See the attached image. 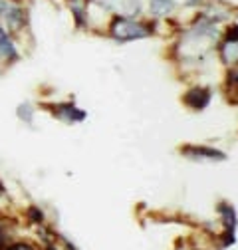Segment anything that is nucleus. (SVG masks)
<instances>
[{"mask_svg": "<svg viewBox=\"0 0 238 250\" xmlns=\"http://www.w3.org/2000/svg\"><path fill=\"white\" fill-rule=\"evenodd\" d=\"M68 8L79 28L87 24V0H68Z\"/></svg>", "mask_w": 238, "mask_h": 250, "instance_id": "7", "label": "nucleus"}, {"mask_svg": "<svg viewBox=\"0 0 238 250\" xmlns=\"http://www.w3.org/2000/svg\"><path fill=\"white\" fill-rule=\"evenodd\" d=\"M54 115L64 119L68 123H78V121H83L85 119V111L83 109H78L74 104H60V105H54L52 107Z\"/></svg>", "mask_w": 238, "mask_h": 250, "instance_id": "4", "label": "nucleus"}, {"mask_svg": "<svg viewBox=\"0 0 238 250\" xmlns=\"http://www.w3.org/2000/svg\"><path fill=\"white\" fill-rule=\"evenodd\" d=\"M218 212L224 216L226 230H230V232L234 234V229H236V214H234V208H232V207H226V205H220Z\"/></svg>", "mask_w": 238, "mask_h": 250, "instance_id": "9", "label": "nucleus"}, {"mask_svg": "<svg viewBox=\"0 0 238 250\" xmlns=\"http://www.w3.org/2000/svg\"><path fill=\"white\" fill-rule=\"evenodd\" d=\"M28 212H30V216H32L36 223H42V210H40V208H36V207H30V210H28Z\"/></svg>", "mask_w": 238, "mask_h": 250, "instance_id": "11", "label": "nucleus"}, {"mask_svg": "<svg viewBox=\"0 0 238 250\" xmlns=\"http://www.w3.org/2000/svg\"><path fill=\"white\" fill-rule=\"evenodd\" d=\"M6 250H34L30 244H26V242H18V244H12V246H8Z\"/></svg>", "mask_w": 238, "mask_h": 250, "instance_id": "13", "label": "nucleus"}, {"mask_svg": "<svg viewBox=\"0 0 238 250\" xmlns=\"http://www.w3.org/2000/svg\"><path fill=\"white\" fill-rule=\"evenodd\" d=\"M109 32L115 40L119 42H129V40H137V38H145L151 34V28L143 22H137L129 16H115L111 20Z\"/></svg>", "mask_w": 238, "mask_h": 250, "instance_id": "1", "label": "nucleus"}, {"mask_svg": "<svg viewBox=\"0 0 238 250\" xmlns=\"http://www.w3.org/2000/svg\"><path fill=\"white\" fill-rule=\"evenodd\" d=\"M183 155L187 157H193V159H226V155L217 151V149H208V147H198V145H191V147H185L183 149Z\"/></svg>", "mask_w": 238, "mask_h": 250, "instance_id": "6", "label": "nucleus"}, {"mask_svg": "<svg viewBox=\"0 0 238 250\" xmlns=\"http://www.w3.org/2000/svg\"><path fill=\"white\" fill-rule=\"evenodd\" d=\"M14 2H20V0H14Z\"/></svg>", "mask_w": 238, "mask_h": 250, "instance_id": "16", "label": "nucleus"}, {"mask_svg": "<svg viewBox=\"0 0 238 250\" xmlns=\"http://www.w3.org/2000/svg\"><path fill=\"white\" fill-rule=\"evenodd\" d=\"M0 22L8 30L12 36L22 34L24 28L28 26V10L24 8L22 2H14V0H6L2 14H0Z\"/></svg>", "mask_w": 238, "mask_h": 250, "instance_id": "2", "label": "nucleus"}, {"mask_svg": "<svg viewBox=\"0 0 238 250\" xmlns=\"http://www.w3.org/2000/svg\"><path fill=\"white\" fill-rule=\"evenodd\" d=\"M228 42H238V26H232L228 28Z\"/></svg>", "mask_w": 238, "mask_h": 250, "instance_id": "12", "label": "nucleus"}, {"mask_svg": "<svg viewBox=\"0 0 238 250\" xmlns=\"http://www.w3.org/2000/svg\"><path fill=\"white\" fill-rule=\"evenodd\" d=\"M18 117L24 119L26 123L32 121V105H30V104H22V105L18 107Z\"/></svg>", "mask_w": 238, "mask_h": 250, "instance_id": "10", "label": "nucleus"}, {"mask_svg": "<svg viewBox=\"0 0 238 250\" xmlns=\"http://www.w3.org/2000/svg\"><path fill=\"white\" fill-rule=\"evenodd\" d=\"M4 2H6V0H0V14H2V8H4Z\"/></svg>", "mask_w": 238, "mask_h": 250, "instance_id": "15", "label": "nucleus"}, {"mask_svg": "<svg viewBox=\"0 0 238 250\" xmlns=\"http://www.w3.org/2000/svg\"><path fill=\"white\" fill-rule=\"evenodd\" d=\"M149 10L153 16H167L175 10V2L173 0H151L149 2Z\"/></svg>", "mask_w": 238, "mask_h": 250, "instance_id": "8", "label": "nucleus"}, {"mask_svg": "<svg viewBox=\"0 0 238 250\" xmlns=\"http://www.w3.org/2000/svg\"><path fill=\"white\" fill-rule=\"evenodd\" d=\"M228 82H230V85H236V87H238V72H232V74L228 76Z\"/></svg>", "mask_w": 238, "mask_h": 250, "instance_id": "14", "label": "nucleus"}, {"mask_svg": "<svg viewBox=\"0 0 238 250\" xmlns=\"http://www.w3.org/2000/svg\"><path fill=\"white\" fill-rule=\"evenodd\" d=\"M211 102V91L206 87H193L185 93V104L193 109H204Z\"/></svg>", "mask_w": 238, "mask_h": 250, "instance_id": "5", "label": "nucleus"}, {"mask_svg": "<svg viewBox=\"0 0 238 250\" xmlns=\"http://www.w3.org/2000/svg\"><path fill=\"white\" fill-rule=\"evenodd\" d=\"M18 58H20V52H18L14 36L0 22V60L6 62V64H12Z\"/></svg>", "mask_w": 238, "mask_h": 250, "instance_id": "3", "label": "nucleus"}, {"mask_svg": "<svg viewBox=\"0 0 238 250\" xmlns=\"http://www.w3.org/2000/svg\"><path fill=\"white\" fill-rule=\"evenodd\" d=\"M0 64H2V60H0Z\"/></svg>", "mask_w": 238, "mask_h": 250, "instance_id": "17", "label": "nucleus"}]
</instances>
